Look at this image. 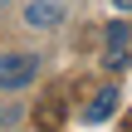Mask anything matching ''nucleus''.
Masks as SVG:
<instances>
[{
  "label": "nucleus",
  "instance_id": "f257e3e1",
  "mask_svg": "<svg viewBox=\"0 0 132 132\" xmlns=\"http://www.w3.org/2000/svg\"><path fill=\"white\" fill-rule=\"evenodd\" d=\"M39 78V54H5L0 59V88H29Z\"/></svg>",
  "mask_w": 132,
  "mask_h": 132
},
{
  "label": "nucleus",
  "instance_id": "f03ea898",
  "mask_svg": "<svg viewBox=\"0 0 132 132\" xmlns=\"http://www.w3.org/2000/svg\"><path fill=\"white\" fill-rule=\"evenodd\" d=\"M64 15H69L64 0H29L24 5V24L29 29H54V24H64Z\"/></svg>",
  "mask_w": 132,
  "mask_h": 132
},
{
  "label": "nucleus",
  "instance_id": "7ed1b4c3",
  "mask_svg": "<svg viewBox=\"0 0 132 132\" xmlns=\"http://www.w3.org/2000/svg\"><path fill=\"white\" fill-rule=\"evenodd\" d=\"M113 108H118V93H113V88H103V93H98V98L88 103L83 122H108V118H113Z\"/></svg>",
  "mask_w": 132,
  "mask_h": 132
},
{
  "label": "nucleus",
  "instance_id": "20e7f679",
  "mask_svg": "<svg viewBox=\"0 0 132 132\" xmlns=\"http://www.w3.org/2000/svg\"><path fill=\"white\" fill-rule=\"evenodd\" d=\"M127 34H132L127 20H113V24H108V49H127Z\"/></svg>",
  "mask_w": 132,
  "mask_h": 132
},
{
  "label": "nucleus",
  "instance_id": "39448f33",
  "mask_svg": "<svg viewBox=\"0 0 132 132\" xmlns=\"http://www.w3.org/2000/svg\"><path fill=\"white\" fill-rule=\"evenodd\" d=\"M5 122H15V113H10V108H0V127H5Z\"/></svg>",
  "mask_w": 132,
  "mask_h": 132
},
{
  "label": "nucleus",
  "instance_id": "423d86ee",
  "mask_svg": "<svg viewBox=\"0 0 132 132\" xmlns=\"http://www.w3.org/2000/svg\"><path fill=\"white\" fill-rule=\"evenodd\" d=\"M113 5H118V10H132V0H113Z\"/></svg>",
  "mask_w": 132,
  "mask_h": 132
},
{
  "label": "nucleus",
  "instance_id": "0eeeda50",
  "mask_svg": "<svg viewBox=\"0 0 132 132\" xmlns=\"http://www.w3.org/2000/svg\"><path fill=\"white\" fill-rule=\"evenodd\" d=\"M0 10H5V0H0Z\"/></svg>",
  "mask_w": 132,
  "mask_h": 132
}]
</instances>
